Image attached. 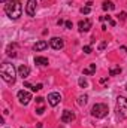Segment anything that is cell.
<instances>
[{"mask_svg": "<svg viewBox=\"0 0 127 128\" xmlns=\"http://www.w3.org/2000/svg\"><path fill=\"white\" fill-rule=\"evenodd\" d=\"M5 14L11 20H18L23 15V4H21V2L9 0L8 3H5Z\"/></svg>", "mask_w": 127, "mask_h": 128, "instance_id": "obj_1", "label": "cell"}, {"mask_svg": "<svg viewBox=\"0 0 127 128\" xmlns=\"http://www.w3.org/2000/svg\"><path fill=\"white\" fill-rule=\"evenodd\" d=\"M15 73H17V70H15L14 64L3 63L0 66V76H2V79H3L5 82L14 85V84H15Z\"/></svg>", "mask_w": 127, "mask_h": 128, "instance_id": "obj_2", "label": "cell"}, {"mask_svg": "<svg viewBox=\"0 0 127 128\" xmlns=\"http://www.w3.org/2000/svg\"><path fill=\"white\" fill-rule=\"evenodd\" d=\"M115 112L120 119H127V98L126 97H118L117 104H115Z\"/></svg>", "mask_w": 127, "mask_h": 128, "instance_id": "obj_3", "label": "cell"}, {"mask_svg": "<svg viewBox=\"0 0 127 128\" xmlns=\"http://www.w3.org/2000/svg\"><path fill=\"white\" fill-rule=\"evenodd\" d=\"M108 106L106 104H103V103H97L93 106V109H91V115L94 116V118H105L106 115H108Z\"/></svg>", "mask_w": 127, "mask_h": 128, "instance_id": "obj_4", "label": "cell"}, {"mask_svg": "<svg viewBox=\"0 0 127 128\" xmlns=\"http://www.w3.org/2000/svg\"><path fill=\"white\" fill-rule=\"evenodd\" d=\"M18 100H20V103L21 104H29L30 103V100H32V94L29 92V91H24V90H21L20 92H18Z\"/></svg>", "mask_w": 127, "mask_h": 128, "instance_id": "obj_5", "label": "cell"}, {"mask_svg": "<svg viewBox=\"0 0 127 128\" xmlns=\"http://www.w3.org/2000/svg\"><path fill=\"white\" fill-rule=\"evenodd\" d=\"M36 9H37V2L36 0H27V6H26V14L29 16H33L36 14Z\"/></svg>", "mask_w": 127, "mask_h": 128, "instance_id": "obj_6", "label": "cell"}, {"mask_svg": "<svg viewBox=\"0 0 127 128\" xmlns=\"http://www.w3.org/2000/svg\"><path fill=\"white\" fill-rule=\"evenodd\" d=\"M49 45H51L52 49L58 51V49H61L64 46V42H63V39H60V37H52V39L49 40Z\"/></svg>", "mask_w": 127, "mask_h": 128, "instance_id": "obj_7", "label": "cell"}, {"mask_svg": "<svg viewBox=\"0 0 127 128\" xmlns=\"http://www.w3.org/2000/svg\"><path fill=\"white\" fill-rule=\"evenodd\" d=\"M72 121H75V113L70 112V110H64L63 113H61V122L63 124H69Z\"/></svg>", "mask_w": 127, "mask_h": 128, "instance_id": "obj_8", "label": "cell"}, {"mask_svg": "<svg viewBox=\"0 0 127 128\" xmlns=\"http://www.w3.org/2000/svg\"><path fill=\"white\" fill-rule=\"evenodd\" d=\"M60 101H61V96H60L58 92H51V94L48 96V103H49L51 106H57Z\"/></svg>", "mask_w": 127, "mask_h": 128, "instance_id": "obj_9", "label": "cell"}, {"mask_svg": "<svg viewBox=\"0 0 127 128\" xmlns=\"http://www.w3.org/2000/svg\"><path fill=\"white\" fill-rule=\"evenodd\" d=\"M78 27H79V32H88L90 28H91V21L90 20H84V21H79V24H78Z\"/></svg>", "mask_w": 127, "mask_h": 128, "instance_id": "obj_10", "label": "cell"}, {"mask_svg": "<svg viewBox=\"0 0 127 128\" xmlns=\"http://www.w3.org/2000/svg\"><path fill=\"white\" fill-rule=\"evenodd\" d=\"M46 46H48V42H46V40H39V42H36V43H34L33 49H34L36 52H39V51H43Z\"/></svg>", "mask_w": 127, "mask_h": 128, "instance_id": "obj_11", "label": "cell"}, {"mask_svg": "<svg viewBox=\"0 0 127 128\" xmlns=\"http://www.w3.org/2000/svg\"><path fill=\"white\" fill-rule=\"evenodd\" d=\"M18 73H20V76H21L23 79H26V78L30 74V68H29L27 66H24V64H23V66H20V67H18Z\"/></svg>", "mask_w": 127, "mask_h": 128, "instance_id": "obj_12", "label": "cell"}, {"mask_svg": "<svg viewBox=\"0 0 127 128\" xmlns=\"http://www.w3.org/2000/svg\"><path fill=\"white\" fill-rule=\"evenodd\" d=\"M102 8H103V10H114V9H115V4H114L111 0H105V2L102 3Z\"/></svg>", "mask_w": 127, "mask_h": 128, "instance_id": "obj_13", "label": "cell"}, {"mask_svg": "<svg viewBox=\"0 0 127 128\" xmlns=\"http://www.w3.org/2000/svg\"><path fill=\"white\" fill-rule=\"evenodd\" d=\"M34 63L37 64V66H48V58H45V57H36Z\"/></svg>", "mask_w": 127, "mask_h": 128, "instance_id": "obj_14", "label": "cell"}, {"mask_svg": "<svg viewBox=\"0 0 127 128\" xmlns=\"http://www.w3.org/2000/svg\"><path fill=\"white\" fill-rule=\"evenodd\" d=\"M120 73H121V67H118V66L111 67V70H109V74H111V76H117V74H120Z\"/></svg>", "mask_w": 127, "mask_h": 128, "instance_id": "obj_15", "label": "cell"}, {"mask_svg": "<svg viewBox=\"0 0 127 128\" xmlns=\"http://www.w3.org/2000/svg\"><path fill=\"white\" fill-rule=\"evenodd\" d=\"M96 72V64H90L88 68H84V74H93Z\"/></svg>", "mask_w": 127, "mask_h": 128, "instance_id": "obj_16", "label": "cell"}, {"mask_svg": "<svg viewBox=\"0 0 127 128\" xmlns=\"http://www.w3.org/2000/svg\"><path fill=\"white\" fill-rule=\"evenodd\" d=\"M87 100H88L87 96H79L78 97V104H79V106H85V104H87Z\"/></svg>", "mask_w": 127, "mask_h": 128, "instance_id": "obj_17", "label": "cell"}, {"mask_svg": "<svg viewBox=\"0 0 127 128\" xmlns=\"http://www.w3.org/2000/svg\"><path fill=\"white\" fill-rule=\"evenodd\" d=\"M78 84H79V86H82V88H87V86H88V84H87V80H85L84 78H79V79H78Z\"/></svg>", "mask_w": 127, "mask_h": 128, "instance_id": "obj_18", "label": "cell"}, {"mask_svg": "<svg viewBox=\"0 0 127 128\" xmlns=\"http://www.w3.org/2000/svg\"><path fill=\"white\" fill-rule=\"evenodd\" d=\"M90 12H91V6H84L81 9V14H84V15H88Z\"/></svg>", "mask_w": 127, "mask_h": 128, "instance_id": "obj_19", "label": "cell"}, {"mask_svg": "<svg viewBox=\"0 0 127 128\" xmlns=\"http://www.w3.org/2000/svg\"><path fill=\"white\" fill-rule=\"evenodd\" d=\"M82 51H84L85 54H91V51H93V48H91V46L88 45V46H84V49H82Z\"/></svg>", "mask_w": 127, "mask_h": 128, "instance_id": "obj_20", "label": "cell"}, {"mask_svg": "<svg viewBox=\"0 0 127 128\" xmlns=\"http://www.w3.org/2000/svg\"><path fill=\"white\" fill-rule=\"evenodd\" d=\"M36 113H37V115H43V113H45V107L42 106V107H39V109H36Z\"/></svg>", "mask_w": 127, "mask_h": 128, "instance_id": "obj_21", "label": "cell"}, {"mask_svg": "<svg viewBox=\"0 0 127 128\" xmlns=\"http://www.w3.org/2000/svg\"><path fill=\"white\" fill-rule=\"evenodd\" d=\"M105 20H106V21H109V24H111V26H115V21H114L109 15H108V16H105Z\"/></svg>", "mask_w": 127, "mask_h": 128, "instance_id": "obj_22", "label": "cell"}, {"mask_svg": "<svg viewBox=\"0 0 127 128\" xmlns=\"http://www.w3.org/2000/svg\"><path fill=\"white\" fill-rule=\"evenodd\" d=\"M106 45H108V43H106V42H102V43H100V45H99V51H103V49H105V48H106Z\"/></svg>", "mask_w": 127, "mask_h": 128, "instance_id": "obj_23", "label": "cell"}, {"mask_svg": "<svg viewBox=\"0 0 127 128\" xmlns=\"http://www.w3.org/2000/svg\"><path fill=\"white\" fill-rule=\"evenodd\" d=\"M42 88H43V86H42V84H37V85H36V86H34V88H33V91H34V92H36V91H40V90H42Z\"/></svg>", "mask_w": 127, "mask_h": 128, "instance_id": "obj_24", "label": "cell"}, {"mask_svg": "<svg viewBox=\"0 0 127 128\" xmlns=\"http://www.w3.org/2000/svg\"><path fill=\"white\" fill-rule=\"evenodd\" d=\"M126 16H127L126 12H121V14H120V20H121V21H124V20H126Z\"/></svg>", "mask_w": 127, "mask_h": 128, "instance_id": "obj_25", "label": "cell"}, {"mask_svg": "<svg viewBox=\"0 0 127 128\" xmlns=\"http://www.w3.org/2000/svg\"><path fill=\"white\" fill-rule=\"evenodd\" d=\"M64 26H66V28H72V22H70V21H66Z\"/></svg>", "mask_w": 127, "mask_h": 128, "instance_id": "obj_26", "label": "cell"}, {"mask_svg": "<svg viewBox=\"0 0 127 128\" xmlns=\"http://www.w3.org/2000/svg\"><path fill=\"white\" fill-rule=\"evenodd\" d=\"M36 101L40 104V103H43V98H42V97H37V98H36Z\"/></svg>", "mask_w": 127, "mask_h": 128, "instance_id": "obj_27", "label": "cell"}, {"mask_svg": "<svg viewBox=\"0 0 127 128\" xmlns=\"http://www.w3.org/2000/svg\"><path fill=\"white\" fill-rule=\"evenodd\" d=\"M121 51H124V52L127 54V46H121Z\"/></svg>", "mask_w": 127, "mask_h": 128, "instance_id": "obj_28", "label": "cell"}, {"mask_svg": "<svg viewBox=\"0 0 127 128\" xmlns=\"http://www.w3.org/2000/svg\"><path fill=\"white\" fill-rule=\"evenodd\" d=\"M0 2H2V3H8L9 0H0Z\"/></svg>", "mask_w": 127, "mask_h": 128, "instance_id": "obj_29", "label": "cell"}]
</instances>
